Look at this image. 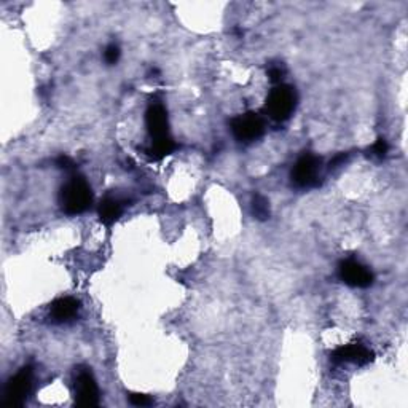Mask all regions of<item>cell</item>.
I'll list each match as a JSON object with an SVG mask.
<instances>
[{
	"mask_svg": "<svg viewBox=\"0 0 408 408\" xmlns=\"http://www.w3.org/2000/svg\"><path fill=\"white\" fill-rule=\"evenodd\" d=\"M253 213L258 220H268L270 219V203L263 195L255 193L253 196Z\"/></svg>",
	"mask_w": 408,
	"mask_h": 408,
	"instance_id": "cell-13",
	"label": "cell"
},
{
	"mask_svg": "<svg viewBox=\"0 0 408 408\" xmlns=\"http://www.w3.org/2000/svg\"><path fill=\"white\" fill-rule=\"evenodd\" d=\"M338 276L345 284L351 285V287H369L373 284V275L372 271L364 267L362 263H359L357 260H343L338 267Z\"/></svg>",
	"mask_w": 408,
	"mask_h": 408,
	"instance_id": "cell-7",
	"label": "cell"
},
{
	"mask_svg": "<svg viewBox=\"0 0 408 408\" xmlns=\"http://www.w3.org/2000/svg\"><path fill=\"white\" fill-rule=\"evenodd\" d=\"M121 213H123V203L113 196H106L99 204V219L107 227L113 225L120 219Z\"/></svg>",
	"mask_w": 408,
	"mask_h": 408,
	"instance_id": "cell-11",
	"label": "cell"
},
{
	"mask_svg": "<svg viewBox=\"0 0 408 408\" xmlns=\"http://www.w3.org/2000/svg\"><path fill=\"white\" fill-rule=\"evenodd\" d=\"M61 208L66 214L77 215L90 209L93 203V192L90 183L83 178H72L61 188Z\"/></svg>",
	"mask_w": 408,
	"mask_h": 408,
	"instance_id": "cell-1",
	"label": "cell"
},
{
	"mask_svg": "<svg viewBox=\"0 0 408 408\" xmlns=\"http://www.w3.org/2000/svg\"><path fill=\"white\" fill-rule=\"evenodd\" d=\"M268 77H270L271 81H273V83H280V85H281L282 78L285 77V67H284L282 64H273V66H270Z\"/></svg>",
	"mask_w": 408,
	"mask_h": 408,
	"instance_id": "cell-15",
	"label": "cell"
},
{
	"mask_svg": "<svg viewBox=\"0 0 408 408\" xmlns=\"http://www.w3.org/2000/svg\"><path fill=\"white\" fill-rule=\"evenodd\" d=\"M231 131L241 142H253L260 138L265 131V121L257 113H244L231 121Z\"/></svg>",
	"mask_w": 408,
	"mask_h": 408,
	"instance_id": "cell-6",
	"label": "cell"
},
{
	"mask_svg": "<svg viewBox=\"0 0 408 408\" xmlns=\"http://www.w3.org/2000/svg\"><path fill=\"white\" fill-rule=\"evenodd\" d=\"M175 148H178V144L171 139V136H168V138L163 139H155L152 142V146L146 151V155L152 161H160L165 158V156L171 155Z\"/></svg>",
	"mask_w": 408,
	"mask_h": 408,
	"instance_id": "cell-12",
	"label": "cell"
},
{
	"mask_svg": "<svg viewBox=\"0 0 408 408\" xmlns=\"http://www.w3.org/2000/svg\"><path fill=\"white\" fill-rule=\"evenodd\" d=\"M32 389V369L23 367L15 377H11L5 387V405L19 407L29 396Z\"/></svg>",
	"mask_w": 408,
	"mask_h": 408,
	"instance_id": "cell-5",
	"label": "cell"
},
{
	"mask_svg": "<svg viewBox=\"0 0 408 408\" xmlns=\"http://www.w3.org/2000/svg\"><path fill=\"white\" fill-rule=\"evenodd\" d=\"M73 391H76V402L78 407H96L99 405V389L91 370L88 367L76 369L73 378Z\"/></svg>",
	"mask_w": 408,
	"mask_h": 408,
	"instance_id": "cell-3",
	"label": "cell"
},
{
	"mask_svg": "<svg viewBox=\"0 0 408 408\" xmlns=\"http://www.w3.org/2000/svg\"><path fill=\"white\" fill-rule=\"evenodd\" d=\"M330 359L335 364H343V362H351L357 365H365L373 360V352L365 348L364 345L360 343H352L346 346H340L330 355Z\"/></svg>",
	"mask_w": 408,
	"mask_h": 408,
	"instance_id": "cell-8",
	"label": "cell"
},
{
	"mask_svg": "<svg viewBox=\"0 0 408 408\" xmlns=\"http://www.w3.org/2000/svg\"><path fill=\"white\" fill-rule=\"evenodd\" d=\"M319 165L321 160L311 153H305L297 160L294 169H292V182L298 188H311L319 185Z\"/></svg>",
	"mask_w": 408,
	"mask_h": 408,
	"instance_id": "cell-4",
	"label": "cell"
},
{
	"mask_svg": "<svg viewBox=\"0 0 408 408\" xmlns=\"http://www.w3.org/2000/svg\"><path fill=\"white\" fill-rule=\"evenodd\" d=\"M129 402L136 407H148L153 404V400L148 396H146V394L134 392V394H129Z\"/></svg>",
	"mask_w": 408,
	"mask_h": 408,
	"instance_id": "cell-16",
	"label": "cell"
},
{
	"mask_svg": "<svg viewBox=\"0 0 408 408\" xmlns=\"http://www.w3.org/2000/svg\"><path fill=\"white\" fill-rule=\"evenodd\" d=\"M146 125L152 139H163L169 136V121L166 108L161 104H152L147 108Z\"/></svg>",
	"mask_w": 408,
	"mask_h": 408,
	"instance_id": "cell-9",
	"label": "cell"
},
{
	"mask_svg": "<svg viewBox=\"0 0 408 408\" xmlns=\"http://www.w3.org/2000/svg\"><path fill=\"white\" fill-rule=\"evenodd\" d=\"M372 155L377 156V158H384L386 153H387V144L383 138H379L375 144L372 146Z\"/></svg>",
	"mask_w": 408,
	"mask_h": 408,
	"instance_id": "cell-17",
	"label": "cell"
},
{
	"mask_svg": "<svg viewBox=\"0 0 408 408\" xmlns=\"http://www.w3.org/2000/svg\"><path fill=\"white\" fill-rule=\"evenodd\" d=\"M56 165L61 169H66V171H67V169H72L73 166H76V165H73V161L69 158V156H64V155L59 156V158L56 160Z\"/></svg>",
	"mask_w": 408,
	"mask_h": 408,
	"instance_id": "cell-18",
	"label": "cell"
},
{
	"mask_svg": "<svg viewBox=\"0 0 408 408\" xmlns=\"http://www.w3.org/2000/svg\"><path fill=\"white\" fill-rule=\"evenodd\" d=\"M346 158H348V155H345V153L337 155L335 158L330 161V168H338L340 165H343V163L346 161Z\"/></svg>",
	"mask_w": 408,
	"mask_h": 408,
	"instance_id": "cell-19",
	"label": "cell"
},
{
	"mask_svg": "<svg viewBox=\"0 0 408 408\" xmlns=\"http://www.w3.org/2000/svg\"><path fill=\"white\" fill-rule=\"evenodd\" d=\"M120 54H121V51H120V46H118V45H115V44L108 45L107 49H106V51H104L106 63L111 64V66H112V64H117L118 59H120Z\"/></svg>",
	"mask_w": 408,
	"mask_h": 408,
	"instance_id": "cell-14",
	"label": "cell"
},
{
	"mask_svg": "<svg viewBox=\"0 0 408 408\" xmlns=\"http://www.w3.org/2000/svg\"><path fill=\"white\" fill-rule=\"evenodd\" d=\"M297 106V93L289 85H277L275 86L267 98L265 111L270 115V118L276 121L287 120Z\"/></svg>",
	"mask_w": 408,
	"mask_h": 408,
	"instance_id": "cell-2",
	"label": "cell"
},
{
	"mask_svg": "<svg viewBox=\"0 0 408 408\" xmlns=\"http://www.w3.org/2000/svg\"><path fill=\"white\" fill-rule=\"evenodd\" d=\"M80 303L72 297H63L50 306V319L54 324H66L78 315Z\"/></svg>",
	"mask_w": 408,
	"mask_h": 408,
	"instance_id": "cell-10",
	"label": "cell"
}]
</instances>
